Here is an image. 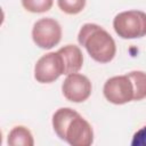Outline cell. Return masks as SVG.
<instances>
[{"instance_id": "cell-3", "label": "cell", "mask_w": 146, "mask_h": 146, "mask_svg": "<svg viewBox=\"0 0 146 146\" xmlns=\"http://www.w3.org/2000/svg\"><path fill=\"white\" fill-rule=\"evenodd\" d=\"M115 33L122 39H138L146 35V13L128 10L119 13L113 19Z\"/></svg>"}, {"instance_id": "cell-11", "label": "cell", "mask_w": 146, "mask_h": 146, "mask_svg": "<svg viewBox=\"0 0 146 146\" xmlns=\"http://www.w3.org/2000/svg\"><path fill=\"white\" fill-rule=\"evenodd\" d=\"M54 0H22V5L25 10L34 14H41L48 11L52 7Z\"/></svg>"}, {"instance_id": "cell-4", "label": "cell", "mask_w": 146, "mask_h": 146, "mask_svg": "<svg viewBox=\"0 0 146 146\" xmlns=\"http://www.w3.org/2000/svg\"><path fill=\"white\" fill-rule=\"evenodd\" d=\"M103 92L105 98L115 105H123L135 100V86L128 73L106 80Z\"/></svg>"}, {"instance_id": "cell-1", "label": "cell", "mask_w": 146, "mask_h": 146, "mask_svg": "<svg viewBox=\"0 0 146 146\" xmlns=\"http://www.w3.org/2000/svg\"><path fill=\"white\" fill-rule=\"evenodd\" d=\"M52 128L62 140L72 146H90L94 143L91 125L73 108H58L52 115Z\"/></svg>"}, {"instance_id": "cell-5", "label": "cell", "mask_w": 146, "mask_h": 146, "mask_svg": "<svg viewBox=\"0 0 146 146\" xmlns=\"http://www.w3.org/2000/svg\"><path fill=\"white\" fill-rule=\"evenodd\" d=\"M32 39L39 48L51 49L57 46L62 39V26L54 18H41L33 25Z\"/></svg>"}, {"instance_id": "cell-13", "label": "cell", "mask_w": 146, "mask_h": 146, "mask_svg": "<svg viewBox=\"0 0 146 146\" xmlns=\"http://www.w3.org/2000/svg\"><path fill=\"white\" fill-rule=\"evenodd\" d=\"M132 146H146V125L140 128L138 131L135 132L132 140H131Z\"/></svg>"}, {"instance_id": "cell-10", "label": "cell", "mask_w": 146, "mask_h": 146, "mask_svg": "<svg viewBox=\"0 0 146 146\" xmlns=\"http://www.w3.org/2000/svg\"><path fill=\"white\" fill-rule=\"evenodd\" d=\"M135 86V100L146 98V73L143 71H132L128 73Z\"/></svg>"}, {"instance_id": "cell-2", "label": "cell", "mask_w": 146, "mask_h": 146, "mask_svg": "<svg viewBox=\"0 0 146 146\" xmlns=\"http://www.w3.org/2000/svg\"><path fill=\"white\" fill-rule=\"evenodd\" d=\"M78 41L94 60L102 64L110 63L116 54L114 39L105 29L94 23L82 25L78 34Z\"/></svg>"}, {"instance_id": "cell-8", "label": "cell", "mask_w": 146, "mask_h": 146, "mask_svg": "<svg viewBox=\"0 0 146 146\" xmlns=\"http://www.w3.org/2000/svg\"><path fill=\"white\" fill-rule=\"evenodd\" d=\"M64 63V74L68 75L78 73L83 65V55L80 48L75 44H66L57 51Z\"/></svg>"}, {"instance_id": "cell-6", "label": "cell", "mask_w": 146, "mask_h": 146, "mask_svg": "<svg viewBox=\"0 0 146 146\" xmlns=\"http://www.w3.org/2000/svg\"><path fill=\"white\" fill-rule=\"evenodd\" d=\"M62 74H64V63L58 52L43 55L34 66V79L40 83H51Z\"/></svg>"}, {"instance_id": "cell-9", "label": "cell", "mask_w": 146, "mask_h": 146, "mask_svg": "<svg viewBox=\"0 0 146 146\" xmlns=\"http://www.w3.org/2000/svg\"><path fill=\"white\" fill-rule=\"evenodd\" d=\"M8 145L11 146H33L34 140L31 131L24 127V125H16L14 127L9 133H8V139H7Z\"/></svg>"}, {"instance_id": "cell-7", "label": "cell", "mask_w": 146, "mask_h": 146, "mask_svg": "<svg viewBox=\"0 0 146 146\" xmlns=\"http://www.w3.org/2000/svg\"><path fill=\"white\" fill-rule=\"evenodd\" d=\"M92 91L90 80L80 73H72L66 76L62 84L64 97L72 103H82L87 100Z\"/></svg>"}, {"instance_id": "cell-12", "label": "cell", "mask_w": 146, "mask_h": 146, "mask_svg": "<svg viewBox=\"0 0 146 146\" xmlns=\"http://www.w3.org/2000/svg\"><path fill=\"white\" fill-rule=\"evenodd\" d=\"M59 9L67 15H76L86 7V0H57Z\"/></svg>"}]
</instances>
